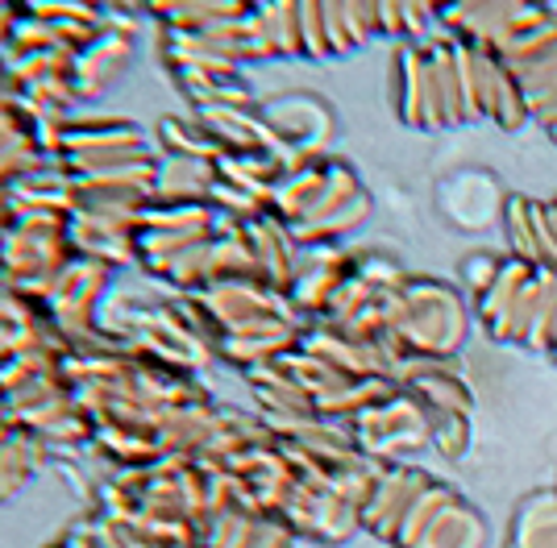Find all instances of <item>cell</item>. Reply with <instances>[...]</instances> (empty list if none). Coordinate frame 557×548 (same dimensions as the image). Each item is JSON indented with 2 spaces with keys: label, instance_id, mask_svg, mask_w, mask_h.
I'll list each match as a JSON object with an SVG mask.
<instances>
[{
  "label": "cell",
  "instance_id": "6da1fadb",
  "mask_svg": "<svg viewBox=\"0 0 557 548\" xmlns=\"http://www.w3.org/2000/svg\"><path fill=\"white\" fill-rule=\"evenodd\" d=\"M395 109L408 125L420 129H437L445 125L442 104L433 96V75H429V50L404 46L395 54Z\"/></svg>",
  "mask_w": 557,
  "mask_h": 548
},
{
  "label": "cell",
  "instance_id": "7a4b0ae2",
  "mask_svg": "<svg viewBox=\"0 0 557 548\" xmlns=\"http://www.w3.org/2000/svg\"><path fill=\"white\" fill-rule=\"evenodd\" d=\"M325 179H329V162H312V159L287 162V171H283V179L275 183L271 204L267 208H271L287 228L304 225V221L312 216V208L321 204Z\"/></svg>",
  "mask_w": 557,
  "mask_h": 548
},
{
  "label": "cell",
  "instance_id": "3957f363",
  "mask_svg": "<svg viewBox=\"0 0 557 548\" xmlns=\"http://www.w3.org/2000/svg\"><path fill=\"white\" fill-rule=\"evenodd\" d=\"M216 179H221L216 162L163 154L154 179V204H209Z\"/></svg>",
  "mask_w": 557,
  "mask_h": 548
},
{
  "label": "cell",
  "instance_id": "277c9868",
  "mask_svg": "<svg viewBox=\"0 0 557 548\" xmlns=\"http://www.w3.org/2000/svg\"><path fill=\"white\" fill-rule=\"evenodd\" d=\"M129 54H134V38H121L109 29H100L84 50H75L71 79H75L79 96H100L121 75V67L129 63Z\"/></svg>",
  "mask_w": 557,
  "mask_h": 548
},
{
  "label": "cell",
  "instance_id": "5b68a950",
  "mask_svg": "<svg viewBox=\"0 0 557 548\" xmlns=\"http://www.w3.org/2000/svg\"><path fill=\"white\" fill-rule=\"evenodd\" d=\"M63 150H67V159L71 154H129V150H146V137L129 121H92L79 129L67 125Z\"/></svg>",
  "mask_w": 557,
  "mask_h": 548
},
{
  "label": "cell",
  "instance_id": "8992f818",
  "mask_svg": "<svg viewBox=\"0 0 557 548\" xmlns=\"http://www.w3.org/2000/svg\"><path fill=\"white\" fill-rule=\"evenodd\" d=\"M255 13H258L262 34H267V42L275 50V59L304 54L300 4H296V0H255Z\"/></svg>",
  "mask_w": 557,
  "mask_h": 548
},
{
  "label": "cell",
  "instance_id": "52a82bcc",
  "mask_svg": "<svg viewBox=\"0 0 557 548\" xmlns=\"http://www.w3.org/2000/svg\"><path fill=\"white\" fill-rule=\"evenodd\" d=\"M417 548H479V524H474V515L462 507V499H454L429 524V532L420 536Z\"/></svg>",
  "mask_w": 557,
  "mask_h": 548
},
{
  "label": "cell",
  "instance_id": "ba28073f",
  "mask_svg": "<svg viewBox=\"0 0 557 548\" xmlns=\"http://www.w3.org/2000/svg\"><path fill=\"white\" fill-rule=\"evenodd\" d=\"M159 137H163L166 154H180V159H209V162L221 159L216 141H212L209 129H205L200 121H175V116H166Z\"/></svg>",
  "mask_w": 557,
  "mask_h": 548
},
{
  "label": "cell",
  "instance_id": "9c48e42d",
  "mask_svg": "<svg viewBox=\"0 0 557 548\" xmlns=\"http://www.w3.org/2000/svg\"><path fill=\"white\" fill-rule=\"evenodd\" d=\"M508 241H511V258L541 266V241H536L533 200H508Z\"/></svg>",
  "mask_w": 557,
  "mask_h": 548
},
{
  "label": "cell",
  "instance_id": "30bf717a",
  "mask_svg": "<svg viewBox=\"0 0 557 548\" xmlns=\"http://www.w3.org/2000/svg\"><path fill=\"white\" fill-rule=\"evenodd\" d=\"M34 474V449L25 445V436H4L0 440V499L17 495Z\"/></svg>",
  "mask_w": 557,
  "mask_h": 548
},
{
  "label": "cell",
  "instance_id": "8fae6325",
  "mask_svg": "<svg viewBox=\"0 0 557 548\" xmlns=\"http://www.w3.org/2000/svg\"><path fill=\"white\" fill-rule=\"evenodd\" d=\"M300 4V34H304V54L312 59H325L329 34H325V0H296Z\"/></svg>",
  "mask_w": 557,
  "mask_h": 548
},
{
  "label": "cell",
  "instance_id": "7c38bea8",
  "mask_svg": "<svg viewBox=\"0 0 557 548\" xmlns=\"http://www.w3.org/2000/svg\"><path fill=\"white\" fill-rule=\"evenodd\" d=\"M533 113L529 109V100H524V88H520V79L511 75V67L504 71V84H499V104H495V121L504 125V129H516L524 116Z\"/></svg>",
  "mask_w": 557,
  "mask_h": 548
},
{
  "label": "cell",
  "instance_id": "4fadbf2b",
  "mask_svg": "<svg viewBox=\"0 0 557 548\" xmlns=\"http://www.w3.org/2000/svg\"><path fill=\"white\" fill-rule=\"evenodd\" d=\"M433 415V445L445 457H462L466 449V415L458 411H429Z\"/></svg>",
  "mask_w": 557,
  "mask_h": 548
},
{
  "label": "cell",
  "instance_id": "5bb4252c",
  "mask_svg": "<svg viewBox=\"0 0 557 548\" xmlns=\"http://www.w3.org/2000/svg\"><path fill=\"white\" fill-rule=\"evenodd\" d=\"M504 271V262L499 258H491V253H470V262H466L462 271V283L470 287V296H487L491 287H495V278Z\"/></svg>",
  "mask_w": 557,
  "mask_h": 548
},
{
  "label": "cell",
  "instance_id": "9a60e30c",
  "mask_svg": "<svg viewBox=\"0 0 557 548\" xmlns=\"http://www.w3.org/2000/svg\"><path fill=\"white\" fill-rule=\"evenodd\" d=\"M250 548H292V532H287V524H278V520H262Z\"/></svg>",
  "mask_w": 557,
  "mask_h": 548
},
{
  "label": "cell",
  "instance_id": "2e32d148",
  "mask_svg": "<svg viewBox=\"0 0 557 548\" xmlns=\"http://www.w3.org/2000/svg\"><path fill=\"white\" fill-rule=\"evenodd\" d=\"M13 25H17V13H13V0H0V46L13 38Z\"/></svg>",
  "mask_w": 557,
  "mask_h": 548
},
{
  "label": "cell",
  "instance_id": "e0dca14e",
  "mask_svg": "<svg viewBox=\"0 0 557 548\" xmlns=\"http://www.w3.org/2000/svg\"><path fill=\"white\" fill-rule=\"evenodd\" d=\"M429 4H433V13H437V17H442L445 9H449V0H429Z\"/></svg>",
  "mask_w": 557,
  "mask_h": 548
},
{
  "label": "cell",
  "instance_id": "ac0fdd59",
  "mask_svg": "<svg viewBox=\"0 0 557 548\" xmlns=\"http://www.w3.org/2000/svg\"><path fill=\"white\" fill-rule=\"evenodd\" d=\"M541 4H545V0H541Z\"/></svg>",
  "mask_w": 557,
  "mask_h": 548
}]
</instances>
